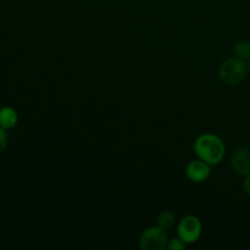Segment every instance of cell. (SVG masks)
<instances>
[{
	"label": "cell",
	"instance_id": "3957f363",
	"mask_svg": "<svg viewBox=\"0 0 250 250\" xmlns=\"http://www.w3.org/2000/svg\"><path fill=\"white\" fill-rule=\"evenodd\" d=\"M167 243L168 238L166 229L159 225L144 229L139 238V247L142 250H163L167 247Z\"/></svg>",
	"mask_w": 250,
	"mask_h": 250
},
{
	"label": "cell",
	"instance_id": "5b68a950",
	"mask_svg": "<svg viewBox=\"0 0 250 250\" xmlns=\"http://www.w3.org/2000/svg\"><path fill=\"white\" fill-rule=\"evenodd\" d=\"M186 175L192 182L202 183L211 175V165L203 161L202 159L192 160L186 167Z\"/></svg>",
	"mask_w": 250,
	"mask_h": 250
},
{
	"label": "cell",
	"instance_id": "8fae6325",
	"mask_svg": "<svg viewBox=\"0 0 250 250\" xmlns=\"http://www.w3.org/2000/svg\"><path fill=\"white\" fill-rule=\"evenodd\" d=\"M7 134H6V129H4L2 127H0V154L6 149L7 146Z\"/></svg>",
	"mask_w": 250,
	"mask_h": 250
},
{
	"label": "cell",
	"instance_id": "6da1fadb",
	"mask_svg": "<svg viewBox=\"0 0 250 250\" xmlns=\"http://www.w3.org/2000/svg\"><path fill=\"white\" fill-rule=\"evenodd\" d=\"M194 151L198 159L211 166L219 165L225 158L226 146L224 141L211 133H204L198 137L194 142Z\"/></svg>",
	"mask_w": 250,
	"mask_h": 250
},
{
	"label": "cell",
	"instance_id": "4fadbf2b",
	"mask_svg": "<svg viewBox=\"0 0 250 250\" xmlns=\"http://www.w3.org/2000/svg\"><path fill=\"white\" fill-rule=\"evenodd\" d=\"M248 71H249V73H250V60H249V63H248Z\"/></svg>",
	"mask_w": 250,
	"mask_h": 250
},
{
	"label": "cell",
	"instance_id": "52a82bcc",
	"mask_svg": "<svg viewBox=\"0 0 250 250\" xmlns=\"http://www.w3.org/2000/svg\"><path fill=\"white\" fill-rule=\"evenodd\" d=\"M19 121V116L14 107L5 106L0 109V127L4 129L14 128Z\"/></svg>",
	"mask_w": 250,
	"mask_h": 250
},
{
	"label": "cell",
	"instance_id": "277c9868",
	"mask_svg": "<svg viewBox=\"0 0 250 250\" xmlns=\"http://www.w3.org/2000/svg\"><path fill=\"white\" fill-rule=\"evenodd\" d=\"M203 226L200 220L194 215L182 217L177 225V234L186 244H193L202 236Z\"/></svg>",
	"mask_w": 250,
	"mask_h": 250
},
{
	"label": "cell",
	"instance_id": "7c38bea8",
	"mask_svg": "<svg viewBox=\"0 0 250 250\" xmlns=\"http://www.w3.org/2000/svg\"><path fill=\"white\" fill-rule=\"evenodd\" d=\"M243 189L244 192H246L250 197V175L246 176V180H244L243 182Z\"/></svg>",
	"mask_w": 250,
	"mask_h": 250
},
{
	"label": "cell",
	"instance_id": "7a4b0ae2",
	"mask_svg": "<svg viewBox=\"0 0 250 250\" xmlns=\"http://www.w3.org/2000/svg\"><path fill=\"white\" fill-rule=\"evenodd\" d=\"M248 65L239 58L227 59L219 68V77L227 85L239 84L248 75Z\"/></svg>",
	"mask_w": 250,
	"mask_h": 250
},
{
	"label": "cell",
	"instance_id": "9c48e42d",
	"mask_svg": "<svg viewBox=\"0 0 250 250\" xmlns=\"http://www.w3.org/2000/svg\"><path fill=\"white\" fill-rule=\"evenodd\" d=\"M234 54L237 58L242 59V60L247 61L250 60V43L249 42L242 41L234 45Z\"/></svg>",
	"mask_w": 250,
	"mask_h": 250
},
{
	"label": "cell",
	"instance_id": "30bf717a",
	"mask_svg": "<svg viewBox=\"0 0 250 250\" xmlns=\"http://www.w3.org/2000/svg\"><path fill=\"white\" fill-rule=\"evenodd\" d=\"M186 246L187 244L185 243V242L182 241V239L178 237V238H173V239H170L167 243V248L168 250H185L186 249Z\"/></svg>",
	"mask_w": 250,
	"mask_h": 250
},
{
	"label": "cell",
	"instance_id": "ba28073f",
	"mask_svg": "<svg viewBox=\"0 0 250 250\" xmlns=\"http://www.w3.org/2000/svg\"><path fill=\"white\" fill-rule=\"evenodd\" d=\"M158 225L160 227H163L164 229H171L176 226L177 224V220H176V216L173 212L171 211H161L160 214L158 215Z\"/></svg>",
	"mask_w": 250,
	"mask_h": 250
},
{
	"label": "cell",
	"instance_id": "8992f818",
	"mask_svg": "<svg viewBox=\"0 0 250 250\" xmlns=\"http://www.w3.org/2000/svg\"><path fill=\"white\" fill-rule=\"evenodd\" d=\"M232 167L238 175H250V148H241L232 156Z\"/></svg>",
	"mask_w": 250,
	"mask_h": 250
}]
</instances>
